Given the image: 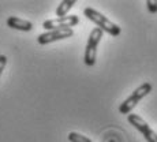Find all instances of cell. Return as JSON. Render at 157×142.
Returning a JSON list of instances; mask_svg holds the SVG:
<instances>
[{"label": "cell", "mask_w": 157, "mask_h": 142, "mask_svg": "<svg viewBox=\"0 0 157 142\" xmlns=\"http://www.w3.org/2000/svg\"><path fill=\"white\" fill-rule=\"evenodd\" d=\"M83 14H85V17L89 21H92L93 23H96L97 28L100 30H102V33L105 32V33H108V34L113 36V37H117V36H120V33H122V29H120L119 25L113 23L112 21H109L107 17H104L101 13H98V11L94 10V8L86 7L85 10H83Z\"/></svg>", "instance_id": "cell-1"}, {"label": "cell", "mask_w": 157, "mask_h": 142, "mask_svg": "<svg viewBox=\"0 0 157 142\" xmlns=\"http://www.w3.org/2000/svg\"><path fill=\"white\" fill-rule=\"evenodd\" d=\"M150 92H152V83H149V82L142 83L140 87H137V89L130 94V97H127L119 105V112L122 115H128L135 107H137L138 102H140L142 98L146 97Z\"/></svg>", "instance_id": "cell-2"}, {"label": "cell", "mask_w": 157, "mask_h": 142, "mask_svg": "<svg viewBox=\"0 0 157 142\" xmlns=\"http://www.w3.org/2000/svg\"><path fill=\"white\" fill-rule=\"evenodd\" d=\"M102 38V30L98 28H94L90 32L89 38H87L86 48H85V55H83V62L86 66L92 67L96 64V59H97V47L100 44Z\"/></svg>", "instance_id": "cell-3"}, {"label": "cell", "mask_w": 157, "mask_h": 142, "mask_svg": "<svg viewBox=\"0 0 157 142\" xmlns=\"http://www.w3.org/2000/svg\"><path fill=\"white\" fill-rule=\"evenodd\" d=\"M127 120L130 125L134 126V127L144 135V138L147 142H157V132L147 125V122L144 117H141L140 115H135V113H128Z\"/></svg>", "instance_id": "cell-4"}, {"label": "cell", "mask_w": 157, "mask_h": 142, "mask_svg": "<svg viewBox=\"0 0 157 142\" xmlns=\"http://www.w3.org/2000/svg\"><path fill=\"white\" fill-rule=\"evenodd\" d=\"M72 36H74V30L70 28L55 29V30H49V32H45L43 34H40L37 37V43L40 45H47V44L55 43V41H59V40L70 38Z\"/></svg>", "instance_id": "cell-5"}, {"label": "cell", "mask_w": 157, "mask_h": 142, "mask_svg": "<svg viewBox=\"0 0 157 142\" xmlns=\"http://www.w3.org/2000/svg\"><path fill=\"white\" fill-rule=\"evenodd\" d=\"M79 23V17L78 15H67L63 18H53V19H48L43 23V28L45 30H55V29H72Z\"/></svg>", "instance_id": "cell-6"}, {"label": "cell", "mask_w": 157, "mask_h": 142, "mask_svg": "<svg viewBox=\"0 0 157 142\" xmlns=\"http://www.w3.org/2000/svg\"><path fill=\"white\" fill-rule=\"evenodd\" d=\"M7 26L15 30H21V32H30L33 29V23L30 21L22 19V18H18V17H8Z\"/></svg>", "instance_id": "cell-7"}, {"label": "cell", "mask_w": 157, "mask_h": 142, "mask_svg": "<svg viewBox=\"0 0 157 142\" xmlns=\"http://www.w3.org/2000/svg\"><path fill=\"white\" fill-rule=\"evenodd\" d=\"M75 0H63L56 8V18H63L67 17V13L75 6Z\"/></svg>", "instance_id": "cell-8"}, {"label": "cell", "mask_w": 157, "mask_h": 142, "mask_svg": "<svg viewBox=\"0 0 157 142\" xmlns=\"http://www.w3.org/2000/svg\"><path fill=\"white\" fill-rule=\"evenodd\" d=\"M67 138L70 142H93L90 138H87L85 135L79 134V132H75V131H71Z\"/></svg>", "instance_id": "cell-9"}, {"label": "cell", "mask_w": 157, "mask_h": 142, "mask_svg": "<svg viewBox=\"0 0 157 142\" xmlns=\"http://www.w3.org/2000/svg\"><path fill=\"white\" fill-rule=\"evenodd\" d=\"M146 7L149 13L156 14L157 13V0H146Z\"/></svg>", "instance_id": "cell-10"}, {"label": "cell", "mask_w": 157, "mask_h": 142, "mask_svg": "<svg viewBox=\"0 0 157 142\" xmlns=\"http://www.w3.org/2000/svg\"><path fill=\"white\" fill-rule=\"evenodd\" d=\"M6 66H7V56L0 55V77H2V72L4 71Z\"/></svg>", "instance_id": "cell-11"}]
</instances>
